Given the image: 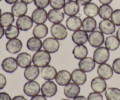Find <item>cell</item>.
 <instances>
[{
    "mask_svg": "<svg viewBox=\"0 0 120 100\" xmlns=\"http://www.w3.org/2000/svg\"><path fill=\"white\" fill-rule=\"evenodd\" d=\"M50 53L45 50H40L36 52L32 56V63L38 67H43L49 65L51 62Z\"/></svg>",
    "mask_w": 120,
    "mask_h": 100,
    "instance_id": "1",
    "label": "cell"
},
{
    "mask_svg": "<svg viewBox=\"0 0 120 100\" xmlns=\"http://www.w3.org/2000/svg\"><path fill=\"white\" fill-rule=\"evenodd\" d=\"M50 33L53 37L59 41L65 39L68 35L67 28L62 23H54L50 27Z\"/></svg>",
    "mask_w": 120,
    "mask_h": 100,
    "instance_id": "2",
    "label": "cell"
},
{
    "mask_svg": "<svg viewBox=\"0 0 120 100\" xmlns=\"http://www.w3.org/2000/svg\"><path fill=\"white\" fill-rule=\"evenodd\" d=\"M110 51L105 47L97 48L93 53V59L96 63L101 64L105 63L110 58Z\"/></svg>",
    "mask_w": 120,
    "mask_h": 100,
    "instance_id": "3",
    "label": "cell"
},
{
    "mask_svg": "<svg viewBox=\"0 0 120 100\" xmlns=\"http://www.w3.org/2000/svg\"><path fill=\"white\" fill-rule=\"evenodd\" d=\"M88 41L90 46L93 48H99L101 46L105 41L104 34L101 31L94 30L89 35Z\"/></svg>",
    "mask_w": 120,
    "mask_h": 100,
    "instance_id": "4",
    "label": "cell"
},
{
    "mask_svg": "<svg viewBox=\"0 0 120 100\" xmlns=\"http://www.w3.org/2000/svg\"><path fill=\"white\" fill-rule=\"evenodd\" d=\"M42 94L46 98H50L56 94L57 91V85L52 81H47L43 83L41 88Z\"/></svg>",
    "mask_w": 120,
    "mask_h": 100,
    "instance_id": "5",
    "label": "cell"
},
{
    "mask_svg": "<svg viewBox=\"0 0 120 100\" xmlns=\"http://www.w3.org/2000/svg\"><path fill=\"white\" fill-rule=\"evenodd\" d=\"M23 93L28 97H32L39 93L41 87L39 84L35 81H29L23 85Z\"/></svg>",
    "mask_w": 120,
    "mask_h": 100,
    "instance_id": "6",
    "label": "cell"
},
{
    "mask_svg": "<svg viewBox=\"0 0 120 100\" xmlns=\"http://www.w3.org/2000/svg\"><path fill=\"white\" fill-rule=\"evenodd\" d=\"M43 48L49 53H55L59 50L60 43L57 39L55 37H48L43 42Z\"/></svg>",
    "mask_w": 120,
    "mask_h": 100,
    "instance_id": "7",
    "label": "cell"
},
{
    "mask_svg": "<svg viewBox=\"0 0 120 100\" xmlns=\"http://www.w3.org/2000/svg\"><path fill=\"white\" fill-rule=\"evenodd\" d=\"M34 25V21L31 17L28 15H23L17 19L16 26L19 29L22 31H28L32 28Z\"/></svg>",
    "mask_w": 120,
    "mask_h": 100,
    "instance_id": "8",
    "label": "cell"
},
{
    "mask_svg": "<svg viewBox=\"0 0 120 100\" xmlns=\"http://www.w3.org/2000/svg\"><path fill=\"white\" fill-rule=\"evenodd\" d=\"M31 18L36 24H43L48 20V12L45 9L37 8L33 11Z\"/></svg>",
    "mask_w": 120,
    "mask_h": 100,
    "instance_id": "9",
    "label": "cell"
},
{
    "mask_svg": "<svg viewBox=\"0 0 120 100\" xmlns=\"http://www.w3.org/2000/svg\"><path fill=\"white\" fill-rule=\"evenodd\" d=\"M1 67L5 72L12 73L17 70L18 64L16 59L12 57H9L4 59L1 63Z\"/></svg>",
    "mask_w": 120,
    "mask_h": 100,
    "instance_id": "10",
    "label": "cell"
},
{
    "mask_svg": "<svg viewBox=\"0 0 120 100\" xmlns=\"http://www.w3.org/2000/svg\"><path fill=\"white\" fill-rule=\"evenodd\" d=\"M100 31L103 34L110 35H112L116 31V25L110 19H103L98 24Z\"/></svg>",
    "mask_w": 120,
    "mask_h": 100,
    "instance_id": "11",
    "label": "cell"
},
{
    "mask_svg": "<svg viewBox=\"0 0 120 100\" xmlns=\"http://www.w3.org/2000/svg\"><path fill=\"white\" fill-rule=\"evenodd\" d=\"M23 47L22 41L17 38L9 39L6 43V50L11 54H16L19 52Z\"/></svg>",
    "mask_w": 120,
    "mask_h": 100,
    "instance_id": "12",
    "label": "cell"
},
{
    "mask_svg": "<svg viewBox=\"0 0 120 100\" xmlns=\"http://www.w3.org/2000/svg\"><path fill=\"white\" fill-rule=\"evenodd\" d=\"M63 92L67 98H74L78 96L80 93V87L76 83H70L64 86Z\"/></svg>",
    "mask_w": 120,
    "mask_h": 100,
    "instance_id": "13",
    "label": "cell"
},
{
    "mask_svg": "<svg viewBox=\"0 0 120 100\" xmlns=\"http://www.w3.org/2000/svg\"><path fill=\"white\" fill-rule=\"evenodd\" d=\"M80 5L76 1H69L63 7V12L69 16H75L80 11Z\"/></svg>",
    "mask_w": 120,
    "mask_h": 100,
    "instance_id": "14",
    "label": "cell"
},
{
    "mask_svg": "<svg viewBox=\"0 0 120 100\" xmlns=\"http://www.w3.org/2000/svg\"><path fill=\"white\" fill-rule=\"evenodd\" d=\"M113 69L109 64L103 63L100 64L97 68V74L100 77L104 80H109L113 76Z\"/></svg>",
    "mask_w": 120,
    "mask_h": 100,
    "instance_id": "15",
    "label": "cell"
},
{
    "mask_svg": "<svg viewBox=\"0 0 120 100\" xmlns=\"http://www.w3.org/2000/svg\"><path fill=\"white\" fill-rule=\"evenodd\" d=\"M78 66L81 70L85 73H89L94 69L96 62L92 57H86L80 60Z\"/></svg>",
    "mask_w": 120,
    "mask_h": 100,
    "instance_id": "16",
    "label": "cell"
},
{
    "mask_svg": "<svg viewBox=\"0 0 120 100\" xmlns=\"http://www.w3.org/2000/svg\"><path fill=\"white\" fill-rule=\"evenodd\" d=\"M66 25L69 30L75 32L80 29L82 27V21L80 18L76 15L69 16L66 21Z\"/></svg>",
    "mask_w": 120,
    "mask_h": 100,
    "instance_id": "17",
    "label": "cell"
},
{
    "mask_svg": "<svg viewBox=\"0 0 120 100\" xmlns=\"http://www.w3.org/2000/svg\"><path fill=\"white\" fill-rule=\"evenodd\" d=\"M55 80L58 85L61 86H65L70 83L71 80V74L69 71L66 70H62L57 73Z\"/></svg>",
    "mask_w": 120,
    "mask_h": 100,
    "instance_id": "18",
    "label": "cell"
},
{
    "mask_svg": "<svg viewBox=\"0 0 120 100\" xmlns=\"http://www.w3.org/2000/svg\"><path fill=\"white\" fill-rule=\"evenodd\" d=\"M91 87L94 92L102 93L106 90L107 83L101 77H95L91 81Z\"/></svg>",
    "mask_w": 120,
    "mask_h": 100,
    "instance_id": "19",
    "label": "cell"
},
{
    "mask_svg": "<svg viewBox=\"0 0 120 100\" xmlns=\"http://www.w3.org/2000/svg\"><path fill=\"white\" fill-rule=\"evenodd\" d=\"M28 11V5L26 4L19 1L13 4L11 7V13L16 17H20L25 15Z\"/></svg>",
    "mask_w": 120,
    "mask_h": 100,
    "instance_id": "20",
    "label": "cell"
},
{
    "mask_svg": "<svg viewBox=\"0 0 120 100\" xmlns=\"http://www.w3.org/2000/svg\"><path fill=\"white\" fill-rule=\"evenodd\" d=\"M88 39H89V35L87 32L81 29L74 32L71 35L72 41L76 44H85L88 41Z\"/></svg>",
    "mask_w": 120,
    "mask_h": 100,
    "instance_id": "21",
    "label": "cell"
},
{
    "mask_svg": "<svg viewBox=\"0 0 120 100\" xmlns=\"http://www.w3.org/2000/svg\"><path fill=\"white\" fill-rule=\"evenodd\" d=\"M57 73L56 69L50 65L43 67L41 71V77L47 81H52L53 80L55 79Z\"/></svg>",
    "mask_w": 120,
    "mask_h": 100,
    "instance_id": "22",
    "label": "cell"
},
{
    "mask_svg": "<svg viewBox=\"0 0 120 100\" xmlns=\"http://www.w3.org/2000/svg\"><path fill=\"white\" fill-rule=\"evenodd\" d=\"M64 14L60 10L52 9L48 12V19L52 23H59L63 21Z\"/></svg>",
    "mask_w": 120,
    "mask_h": 100,
    "instance_id": "23",
    "label": "cell"
},
{
    "mask_svg": "<svg viewBox=\"0 0 120 100\" xmlns=\"http://www.w3.org/2000/svg\"><path fill=\"white\" fill-rule=\"evenodd\" d=\"M16 59L18 66L23 69H26L31 65L32 62V57L30 54L27 52H22L19 53L17 56Z\"/></svg>",
    "mask_w": 120,
    "mask_h": 100,
    "instance_id": "24",
    "label": "cell"
},
{
    "mask_svg": "<svg viewBox=\"0 0 120 100\" xmlns=\"http://www.w3.org/2000/svg\"><path fill=\"white\" fill-rule=\"evenodd\" d=\"M71 80L78 85H83L87 81V76L86 73L80 69L74 70L71 74Z\"/></svg>",
    "mask_w": 120,
    "mask_h": 100,
    "instance_id": "25",
    "label": "cell"
},
{
    "mask_svg": "<svg viewBox=\"0 0 120 100\" xmlns=\"http://www.w3.org/2000/svg\"><path fill=\"white\" fill-rule=\"evenodd\" d=\"M40 70L38 67L35 65H30L25 70L23 75L27 80L34 81L38 77Z\"/></svg>",
    "mask_w": 120,
    "mask_h": 100,
    "instance_id": "26",
    "label": "cell"
},
{
    "mask_svg": "<svg viewBox=\"0 0 120 100\" xmlns=\"http://www.w3.org/2000/svg\"><path fill=\"white\" fill-rule=\"evenodd\" d=\"M26 47L28 50L32 52H38L41 50L43 47V42L38 37H31L27 41Z\"/></svg>",
    "mask_w": 120,
    "mask_h": 100,
    "instance_id": "27",
    "label": "cell"
},
{
    "mask_svg": "<svg viewBox=\"0 0 120 100\" xmlns=\"http://www.w3.org/2000/svg\"><path fill=\"white\" fill-rule=\"evenodd\" d=\"M97 28V22L94 18L87 17L82 21V28L86 32L91 33Z\"/></svg>",
    "mask_w": 120,
    "mask_h": 100,
    "instance_id": "28",
    "label": "cell"
},
{
    "mask_svg": "<svg viewBox=\"0 0 120 100\" xmlns=\"http://www.w3.org/2000/svg\"><path fill=\"white\" fill-rule=\"evenodd\" d=\"M72 53L75 59L80 60L87 57L88 49L84 44H77L73 49Z\"/></svg>",
    "mask_w": 120,
    "mask_h": 100,
    "instance_id": "29",
    "label": "cell"
},
{
    "mask_svg": "<svg viewBox=\"0 0 120 100\" xmlns=\"http://www.w3.org/2000/svg\"><path fill=\"white\" fill-rule=\"evenodd\" d=\"M105 47L107 48L109 50L114 51L117 50L120 47V41L118 39L117 36L111 35V36H108L104 41Z\"/></svg>",
    "mask_w": 120,
    "mask_h": 100,
    "instance_id": "30",
    "label": "cell"
},
{
    "mask_svg": "<svg viewBox=\"0 0 120 100\" xmlns=\"http://www.w3.org/2000/svg\"><path fill=\"white\" fill-rule=\"evenodd\" d=\"M48 31V26L44 23L37 24L33 29L32 33L35 37L39 39H43L47 36Z\"/></svg>",
    "mask_w": 120,
    "mask_h": 100,
    "instance_id": "31",
    "label": "cell"
},
{
    "mask_svg": "<svg viewBox=\"0 0 120 100\" xmlns=\"http://www.w3.org/2000/svg\"><path fill=\"white\" fill-rule=\"evenodd\" d=\"M99 7L97 4L93 2H90L87 5H84L83 8L84 14L87 17L94 18L98 14Z\"/></svg>",
    "mask_w": 120,
    "mask_h": 100,
    "instance_id": "32",
    "label": "cell"
},
{
    "mask_svg": "<svg viewBox=\"0 0 120 100\" xmlns=\"http://www.w3.org/2000/svg\"><path fill=\"white\" fill-rule=\"evenodd\" d=\"M113 11L110 5H102L99 7L98 15L103 19H109L111 18Z\"/></svg>",
    "mask_w": 120,
    "mask_h": 100,
    "instance_id": "33",
    "label": "cell"
},
{
    "mask_svg": "<svg viewBox=\"0 0 120 100\" xmlns=\"http://www.w3.org/2000/svg\"><path fill=\"white\" fill-rule=\"evenodd\" d=\"M15 21L14 16L11 12H5L0 17V24L4 27H8L12 25Z\"/></svg>",
    "mask_w": 120,
    "mask_h": 100,
    "instance_id": "34",
    "label": "cell"
},
{
    "mask_svg": "<svg viewBox=\"0 0 120 100\" xmlns=\"http://www.w3.org/2000/svg\"><path fill=\"white\" fill-rule=\"evenodd\" d=\"M19 29L16 26L11 25L7 27L5 30V35L8 40L17 38L19 35Z\"/></svg>",
    "mask_w": 120,
    "mask_h": 100,
    "instance_id": "35",
    "label": "cell"
},
{
    "mask_svg": "<svg viewBox=\"0 0 120 100\" xmlns=\"http://www.w3.org/2000/svg\"><path fill=\"white\" fill-rule=\"evenodd\" d=\"M105 96L107 100H120V89L111 87L106 90Z\"/></svg>",
    "mask_w": 120,
    "mask_h": 100,
    "instance_id": "36",
    "label": "cell"
},
{
    "mask_svg": "<svg viewBox=\"0 0 120 100\" xmlns=\"http://www.w3.org/2000/svg\"><path fill=\"white\" fill-rule=\"evenodd\" d=\"M66 4L65 0H50L49 5L53 9L60 10Z\"/></svg>",
    "mask_w": 120,
    "mask_h": 100,
    "instance_id": "37",
    "label": "cell"
},
{
    "mask_svg": "<svg viewBox=\"0 0 120 100\" xmlns=\"http://www.w3.org/2000/svg\"><path fill=\"white\" fill-rule=\"evenodd\" d=\"M111 21L117 26H120V9H116L113 11L111 16Z\"/></svg>",
    "mask_w": 120,
    "mask_h": 100,
    "instance_id": "38",
    "label": "cell"
},
{
    "mask_svg": "<svg viewBox=\"0 0 120 100\" xmlns=\"http://www.w3.org/2000/svg\"><path fill=\"white\" fill-rule=\"evenodd\" d=\"M50 0H34L35 6L38 8L45 9L49 5Z\"/></svg>",
    "mask_w": 120,
    "mask_h": 100,
    "instance_id": "39",
    "label": "cell"
},
{
    "mask_svg": "<svg viewBox=\"0 0 120 100\" xmlns=\"http://www.w3.org/2000/svg\"><path fill=\"white\" fill-rule=\"evenodd\" d=\"M87 100H103V97L99 93L92 92L88 96Z\"/></svg>",
    "mask_w": 120,
    "mask_h": 100,
    "instance_id": "40",
    "label": "cell"
},
{
    "mask_svg": "<svg viewBox=\"0 0 120 100\" xmlns=\"http://www.w3.org/2000/svg\"><path fill=\"white\" fill-rule=\"evenodd\" d=\"M112 67L116 74H120V58L116 59L113 61Z\"/></svg>",
    "mask_w": 120,
    "mask_h": 100,
    "instance_id": "41",
    "label": "cell"
},
{
    "mask_svg": "<svg viewBox=\"0 0 120 100\" xmlns=\"http://www.w3.org/2000/svg\"><path fill=\"white\" fill-rule=\"evenodd\" d=\"M7 84V78L5 76L0 73V90H2Z\"/></svg>",
    "mask_w": 120,
    "mask_h": 100,
    "instance_id": "42",
    "label": "cell"
},
{
    "mask_svg": "<svg viewBox=\"0 0 120 100\" xmlns=\"http://www.w3.org/2000/svg\"><path fill=\"white\" fill-rule=\"evenodd\" d=\"M0 100H12L10 96L5 92L0 93Z\"/></svg>",
    "mask_w": 120,
    "mask_h": 100,
    "instance_id": "43",
    "label": "cell"
},
{
    "mask_svg": "<svg viewBox=\"0 0 120 100\" xmlns=\"http://www.w3.org/2000/svg\"><path fill=\"white\" fill-rule=\"evenodd\" d=\"M30 100H47L46 97H45L43 95H36L32 97Z\"/></svg>",
    "mask_w": 120,
    "mask_h": 100,
    "instance_id": "44",
    "label": "cell"
},
{
    "mask_svg": "<svg viewBox=\"0 0 120 100\" xmlns=\"http://www.w3.org/2000/svg\"><path fill=\"white\" fill-rule=\"evenodd\" d=\"M92 0H76V2L80 5L84 6L86 5H87V4L91 2V1Z\"/></svg>",
    "mask_w": 120,
    "mask_h": 100,
    "instance_id": "45",
    "label": "cell"
},
{
    "mask_svg": "<svg viewBox=\"0 0 120 100\" xmlns=\"http://www.w3.org/2000/svg\"><path fill=\"white\" fill-rule=\"evenodd\" d=\"M98 1L102 5H109L112 2L113 0H98Z\"/></svg>",
    "mask_w": 120,
    "mask_h": 100,
    "instance_id": "46",
    "label": "cell"
},
{
    "mask_svg": "<svg viewBox=\"0 0 120 100\" xmlns=\"http://www.w3.org/2000/svg\"><path fill=\"white\" fill-rule=\"evenodd\" d=\"M5 29H4L3 26H2L0 24V39H2L4 35H5Z\"/></svg>",
    "mask_w": 120,
    "mask_h": 100,
    "instance_id": "47",
    "label": "cell"
},
{
    "mask_svg": "<svg viewBox=\"0 0 120 100\" xmlns=\"http://www.w3.org/2000/svg\"><path fill=\"white\" fill-rule=\"evenodd\" d=\"M12 100H27L26 98H25L22 96H16L14 97Z\"/></svg>",
    "mask_w": 120,
    "mask_h": 100,
    "instance_id": "48",
    "label": "cell"
},
{
    "mask_svg": "<svg viewBox=\"0 0 120 100\" xmlns=\"http://www.w3.org/2000/svg\"><path fill=\"white\" fill-rule=\"evenodd\" d=\"M73 100H87V98H86L83 96H78L74 98Z\"/></svg>",
    "mask_w": 120,
    "mask_h": 100,
    "instance_id": "49",
    "label": "cell"
},
{
    "mask_svg": "<svg viewBox=\"0 0 120 100\" xmlns=\"http://www.w3.org/2000/svg\"><path fill=\"white\" fill-rule=\"evenodd\" d=\"M6 2L8 4H14L16 3L17 2H18V0H5Z\"/></svg>",
    "mask_w": 120,
    "mask_h": 100,
    "instance_id": "50",
    "label": "cell"
},
{
    "mask_svg": "<svg viewBox=\"0 0 120 100\" xmlns=\"http://www.w3.org/2000/svg\"><path fill=\"white\" fill-rule=\"evenodd\" d=\"M21 1L26 4H31L32 2H34V0H21Z\"/></svg>",
    "mask_w": 120,
    "mask_h": 100,
    "instance_id": "51",
    "label": "cell"
},
{
    "mask_svg": "<svg viewBox=\"0 0 120 100\" xmlns=\"http://www.w3.org/2000/svg\"><path fill=\"white\" fill-rule=\"evenodd\" d=\"M117 37H118V39L120 41V27L118 28V29L117 31Z\"/></svg>",
    "mask_w": 120,
    "mask_h": 100,
    "instance_id": "52",
    "label": "cell"
},
{
    "mask_svg": "<svg viewBox=\"0 0 120 100\" xmlns=\"http://www.w3.org/2000/svg\"><path fill=\"white\" fill-rule=\"evenodd\" d=\"M1 15H2V11H1V9L0 8V17H1Z\"/></svg>",
    "mask_w": 120,
    "mask_h": 100,
    "instance_id": "53",
    "label": "cell"
},
{
    "mask_svg": "<svg viewBox=\"0 0 120 100\" xmlns=\"http://www.w3.org/2000/svg\"><path fill=\"white\" fill-rule=\"evenodd\" d=\"M62 100H69V99H63Z\"/></svg>",
    "mask_w": 120,
    "mask_h": 100,
    "instance_id": "54",
    "label": "cell"
},
{
    "mask_svg": "<svg viewBox=\"0 0 120 100\" xmlns=\"http://www.w3.org/2000/svg\"><path fill=\"white\" fill-rule=\"evenodd\" d=\"M68 1H71V0H68Z\"/></svg>",
    "mask_w": 120,
    "mask_h": 100,
    "instance_id": "55",
    "label": "cell"
},
{
    "mask_svg": "<svg viewBox=\"0 0 120 100\" xmlns=\"http://www.w3.org/2000/svg\"><path fill=\"white\" fill-rule=\"evenodd\" d=\"M1 1H2V0H0V2H1Z\"/></svg>",
    "mask_w": 120,
    "mask_h": 100,
    "instance_id": "56",
    "label": "cell"
}]
</instances>
